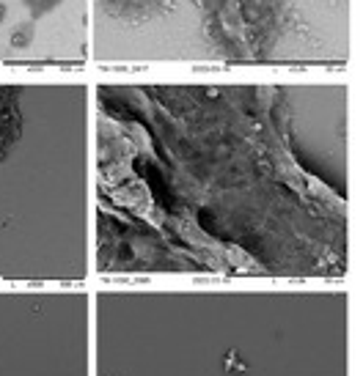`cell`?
I'll return each instance as SVG.
<instances>
[{"instance_id":"3","label":"cell","mask_w":363,"mask_h":376,"mask_svg":"<svg viewBox=\"0 0 363 376\" xmlns=\"http://www.w3.org/2000/svg\"><path fill=\"white\" fill-rule=\"evenodd\" d=\"M91 0H0V69L91 66Z\"/></svg>"},{"instance_id":"1","label":"cell","mask_w":363,"mask_h":376,"mask_svg":"<svg viewBox=\"0 0 363 376\" xmlns=\"http://www.w3.org/2000/svg\"><path fill=\"white\" fill-rule=\"evenodd\" d=\"M91 107V278H347V195L297 154L284 85L105 83Z\"/></svg>"},{"instance_id":"4","label":"cell","mask_w":363,"mask_h":376,"mask_svg":"<svg viewBox=\"0 0 363 376\" xmlns=\"http://www.w3.org/2000/svg\"><path fill=\"white\" fill-rule=\"evenodd\" d=\"M22 91L20 83H0V167H6L11 151L22 143Z\"/></svg>"},{"instance_id":"2","label":"cell","mask_w":363,"mask_h":376,"mask_svg":"<svg viewBox=\"0 0 363 376\" xmlns=\"http://www.w3.org/2000/svg\"><path fill=\"white\" fill-rule=\"evenodd\" d=\"M140 8L143 47L201 66H319L306 47V14L322 0H91V30L119 8Z\"/></svg>"}]
</instances>
